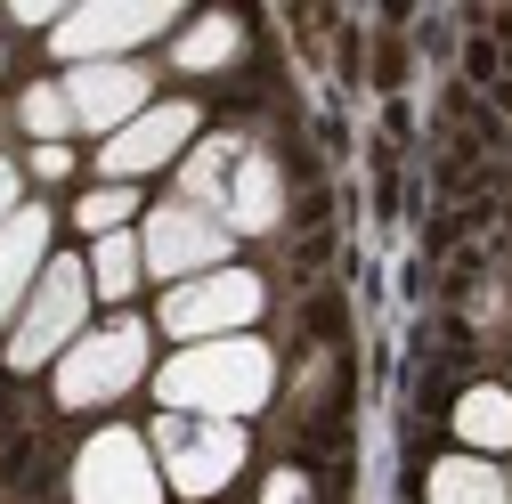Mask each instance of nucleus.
Wrapping results in <instances>:
<instances>
[{"label":"nucleus","mask_w":512,"mask_h":504,"mask_svg":"<svg viewBox=\"0 0 512 504\" xmlns=\"http://www.w3.org/2000/svg\"><path fill=\"white\" fill-rule=\"evenodd\" d=\"M269 383H277L269 342L228 334V342L179 350V358L155 374V399H163L171 415H187V423H244L252 407H269Z\"/></svg>","instance_id":"1"},{"label":"nucleus","mask_w":512,"mask_h":504,"mask_svg":"<svg viewBox=\"0 0 512 504\" xmlns=\"http://www.w3.org/2000/svg\"><path fill=\"white\" fill-rule=\"evenodd\" d=\"M82 318H90V269L82 261H49L33 301L17 309V334H9V366H49L82 342Z\"/></svg>","instance_id":"2"},{"label":"nucleus","mask_w":512,"mask_h":504,"mask_svg":"<svg viewBox=\"0 0 512 504\" xmlns=\"http://www.w3.org/2000/svg\"><path fill=\"white\" fill-rule=\"evenodd\" d=\"M139 374H147V326L122 318V326L82 334L66 358H57V399H66V407H106V399L131 391Z\"/></svg>","instance_id":"3"},{"label":"nucleus","mask_w":512,"mask_h":504,"mask_svg":"<svg viewBox=\"0 0 512 504\" xmlns=\"http://www.w3.org/2000/svg\"><path fill=\"white\" fill-rule=\"evenodd\" d=\"M261 318V277L252 269H212L196 285H171L163 293V334H179L187 350L196 342H228Z\"/></svg>","instance_id":"4"},{"label":"nucleus","mask_w":512,"mask_h":504,"mask_svg":"<svg viewBox=\"0 0 512 504\" xmlns=\"http://www.w3.org/2000/svg\"><path fill=\"white\" fill-rule=\"evenodd\" d=\"M139 252H147V277L196 285V277L228 269V220H212V212H196V204H163V212H147Z\"/></svg>","instance_id":"5"},{"label":"nucleus","mask_w":512,"mask_h":504,"mask_svg":"<svg viewBox=\"0 0 512 504\" xmlns=\"http://www.w3.org/2000/svg\"><path fill=\"white\" fill-rule=\"evenodd\" d=\"M171 25V0H90V9L57 17V57H74V66H114L122 49H139Z\"/></svg>","instance_id":"6"},{"label":"nucleus","mask_w":512,"mask_h":504,"mask_svg":"<svg viewBox=\"0 0 512 504\" xmlns=\"http://www.w3.org/2000/svg\"><path fill=\"white\" fill-rule=\"evenodd\" d=\"M155 448H163V480L179 496H212L244 472V431L236 423H187V415H163L155 423Z\"/></svg>","instance_id":"7"},{"label":"nucleus","mask_w":512,"mask_h":504,"mask_svg":"<svg viewBox=\"0 0 512 504\" xmlns=\"http://www.w3.org/2000/svg\"><path fill=\"white\" fill-rule=\"evenodd\" d=\"M74 504H163V472L139 431H98L74 456Z\"/></svg>","instance_id":"8"},{"label":"nucleus","mask_w":512,"mask_h":504,"mask_svg":"<svg viewBox=\"0 0 512 504\" xmlns=\"http://www.w3.org/2000/svg\"><path fill=\"white\" fill-rule=\"evenodd\" d=\"M187 139H196V106H147L131 131H114L106 147H98V163H106V179L122 187V179H139V171H163L171 155H187Z\"/></svg>","instance_id":"9"},{"label":"nucleus","mask_w":512,"mask_h":504,"mask_svg":"<svg viewBox=\"0 0 512 504\" xmlns=\"http://www.w3.org/2000/svg\"><path fill=\"white\" fill-rule=\"evenodd\" d=\"M66 106H74V131H131V122L147 114V74L139 66H74L66 74Z\"/></svg>","instance_id":"10"},{"label":"nucleus","mask_w":512,"mask_h":504,"mask_svg":"<svg viewBox=\"0 0 512 504\" xmlns=\"http://www.w3.org/2000/svg\"><path fill=\"white\" fill-rule=\"evenodd\" d=\"M41 269H49V212L25 204L9 228H0V326H17V309L33 301Z\"/></svg>","instance_id":"11"},{"label":"nucleus","mask_w":512,"mask_h":504,"mask_svg":"<svg viewBox=\"0 0 512 504\" xmlns=\"http://www.w3.org/2000/svg\"><path fill=\"white\" fill-rule=\"evenodd\" d=\"M277 212H285V179H277V163H269V155H244L236 179H228V228L261 236V228H277Z\"/></svg>","instance_id":"12"},{"label":"nucleus","mask_w":512,"mask_h":504,"mask_svg":"<svg viewBox=\"0 0 512 504\" xmlns=\"http://www.w3.org/2000/svg\"><path fill=\"white\" fill-rule=\"evenodd\" d=\"M456 439L472 456H504L512 448V391H464L456 399Z\"/></svg>","instance_id":"13"},{"label":"nucleus","mask_w":512,"mask_h":504,"mask_svg":"<svg viewBox=\"0 0 512 504\" xmlns=\"http://www.w3.org/2000/svg\"><path fill=\"white\" fill-rule=\"evenodd\" d=\"M431 504H512V488L480 456H447V464H431Z\"/></svg>","instance_id":"14"},{"label":"nucleus","mask_w":512,"mask_h":504,"mask_svg":"<svg viewBox=\"0 0 512 504\" xmlns=\"http://www.w3.org/2000/svg\"><path fill=\"white\" fill-rule=\"evenodd\" d=\"M147 277V252H139V236L122 228V236H98V252H90V293H106V301H122Z\"/></svg>","instance_id":"15"},{"label":"nucleus","mask_w":512,"mask_h":504,"mask_svg":"<svg viewBox=\"0 0 512 504\" xmlns=\"http://www.w3.org/2000/svg\"><path fill=\"white\" fill-rule=\"evenodd\" d=\"M228 163H244V155H236V139H212V147H196V155H187V196H179V204H196V212L228 204Z\"/></svg>","instance_id":"16"},{"label":"nucleus","mask_w":512,"mask_h":504,"mask_svg":"<svg viewBox=\"0 0 512 504\" xmlns=\"http://www.w3.org/2000/svg\"><path fill=\"white\" fill-rule=\"evenodd\" d=\"M236 49H244L236 17H204V25H187V41H179V66H187V74H212V66H228Z\"/></svg>","instance_id":"17"},{"label":"nucleus","mask_w":512,"mask_h":504,"mask_svg":"<svg viewBox=\"0 0 512 504\" xmlns=\"http://www.w3.org/2000/svg\"><path fill=\"white\" fill-rule=\"evenodd\" d=\"M25 131H41V147H57L74 131V106H66V82H41V90H25Z\"/></svg>","instance_id":"18"},{"label":"nucleus","mask_w":512,"mask_h":504,"mask_svg":"<svg viewBox=\"0 0 512 504\" xmlns=\"http://www.w3.org/2000/svg\"><path fill=\"white\" fill-rule=\"evenodd\" d=\"M131 212H139V196L106 179V187H90V196H82V212H74V220H82L90 236H122V220H131Z\"/></svg>","instance_id":"19"},{"label":"nucleus","mask_w":512,"mask_h":504,"mask_svg":"<svg viewBox=\"0 0 512 504\" xmlns=\"http://www.w3.org/2000/svg\"><path fill=\"white\" fill-rule=\"evenodd\" d=\"M261 504H309V480H301V472H277V480L261 488Z\"/></svg>","instance_id":"20"},{"label":"nucleus","mask_w":512,"mask_h":504,"mask_svg":"<svg viewBox=\"0 0 512 504\" xmlns=\"http://www.w3.org/2000/svg\"><path fill=\"white\" fill-rule=\"evenodd\" d=\"M17 212H25V204H17V163H9V155H0V228H9Z\"/></svg>","instance_id":"21"},{"label":"nucleus","mask_w":512,"mask_h":504,"mask_svg":"<svg viewBox=\"0 0 512 504\" xmlns=\"http://www.w3.org/2000/svg\"><path fill=\"white\" fill-rule=\"evenodd\" d=\"M33 171H41V179H66L74 155H66V147H33Z\"/></svg>","instance_id":"22"},{"label":"nucleus","mask_w":512,"mask_h":504,"mask_svg":"<svg viewBox=\"0 0 512 504\" xmlns=\"http://www.w3.org/2000/svg\"><path fill=\"white\" fill-rule=\"evenodd\" d=\"M504 488H512V472H504Z\"/></svg>","instance_id":"23"}]
</instances>
